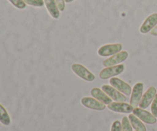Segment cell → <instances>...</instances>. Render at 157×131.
I'll use <instances>...</instances> for the list:
<instances>
[{
	"instance_id": "cell-1",
	"label": "cell",
	"mask_w": 157,
	"mask_h": 131,
	"mask_svg": "<svg viewBox=\"0 0 157 131\" xmlns=\"http://www.w3.org/2000/svg\"><path fill=\"white\" fill-rule=\"evenodd\" d=\"M71 70L77 76L84 81L91 82L95 80V75L82 64H78V63L73 64L71 66Z\"/></svg>"
},
{
	"instance_id": "cell-2",
	"label": "cell",
	"mask_w": 157,
	"mask_h": 131,
	"mask_svg": "<svg viewBox=\"0 0 157 131\" xmlns=\"http://www.w3.org/2000/svg\"><path fill=\"white\" fill-rule=\"evenodd\" d=\"M125 67L123 64H117V65L110 66V67H106L100 72V78L103 80L109 79V78H113L117 75H121L124 71Z\"/></svg>"
},
{
	"instance_id": "cell-3",
	"label": "cell",
	"mask_w": 157,
	"mask_h": 131,
	"mask_svg": "<svg viewBox=\"0 0 157 131\" xmlns=\"http://www.w3.org/2000/svg\"><path fill=\"white\" fill-rule=\"evenodd\" d=\"M122 50V44L120 43L115 44H107L100 48L98 51V53L101 57L113 56L115 54L121 52Z\"/></svg>"
},
{
	"instance_id": "cell-4",
	"label": "cell",
	"mask_w": 157,
	"mask_h": 131,
	"mask_svg": "<svg viewBox=\"0 0 157 131\" xmlns=\"http://www.w3.org/2000/svg\"><path fill=\"white\" fill-rule=\"evenodd\" d=\"M143 91H144V84L141 82L136 83L132 90L130 101V104L133 108H136L137 106H139L143 97Z\"/></svg>"
},
{
	"instance_id": "cell-5",
	"label": "cell",
	"mask_w": 157,
	"mask_h": 131,
	"mask_svg": "<svg viewBox=\"0 0 157 131\" xmlns=\"http://www.w3.org/2000/svg\"><path fill=\"white\" fill-rule=\"evenodd\" d=\"M133 114L135 116L137 117L143 122L148 124H154L156 123V118L153 115V114L150 113L145 109H142L140 107H136L133 109Z\"/></svg>"
},
{
	"instance_id": "cell-6",
	"label": "cell",
	"mask_w": 157,
	"mask_h": 131,
	"mask_svg": "<svg viewBox=\"0 0 157 131\" xmlns=\"http://www.w3.org/2000/svg\"><path fill=\"white\" fill-rule=\"evenodd\" d=\"M128 52L126 51H121V52H118V53L115 54L113 56L110 57L109 58L106 59L104 61L103 64L104 67H110V66H114L117 65V64H121L124 62V61L127 60L128 58Z\"/></svg>"
},
{
	"instance_id": "cell-7",
	"label": "cell",
	"mask_w": 157,
	"mask_h": 131,
	"mask_svg": "<svg viewBox=\"0 0 157 131\" xmlns=\"http://www.w3.org/2000/svg\"><path fill=\"white\" fill-rule=\"evenodd\" d=\"M110 84L112 87L116 88L117 90L119 91L122 94L125 95H130L131 94L132 88L130 87V84L126 83L123 80L120 79V78L113 77L110 79Z\"/></svg>"
},
{
	"instance_id": "cell-8",
	"label": "cell",
	"mask_w": 157,
	"mask_h": 131,
	"mask_svg": "<svg viewBox=\"0 0 157 131\" xmlns=\"http://www.w3.org/2000/svg\"><path fill=\"white\" fill-rule=\"evenodd\" d=\"M102 90L111 98L113 101H116V102H125L127 101V98L124 94L120 92L119 91L117 90L113 87L110 85H103Z\"/></svg>"
},
{
	"instance_id": "cell-9",
	"label": "cell",
	"mask_w": 157,
	"mask_h": 131,
	"mask_svg": "<svg viewBox=\"0 0 157 131\" xmlns=\"http://www.w3.org/2000/svg\"><path fill=\"white\" fill-rule=\"evenodd\" d=\"M107 108L116 113L121 114H130L133 112V107L130 104L125 102H112L107 105Z\"/></svg>"
},
{
	"instance_id": "cell-10",
	"label": "cell",
	"mask_w": 157,
	"mask_h": 131,
	"mask_svg": "<svg viewBox=\"0 0 157 131\" xmlns=\"http://www.w3.org/2000/svg\"><path fill=\"white\" fill-rule=\"evenodd\" d=\"M156 94V87H153V86L149 87L148 90L144 94L142 98H141V101L139 104L140 107L142 109H147L152 104Z\"/></svg>"
},
{
	"instance_id": "cell-11",
	"label": "cell",
	"mask_w": 157,
	"mask_h": 131,
	"mask_svg": "<svg viewBox=\"0 0 157 131\" xmlns=\"http://www.w3.org/2000/svg\"><path fill=\"white\" fill-rule=\"evenodd\" d=\"M81 104L87 108L95 110H104L106 108V104H103L94 98H90V97L83 98L81 99Z\"/></svg>"
},
{
	"instance_id": "cell-12",
	"label": "cell",
	"mask_w": 157,
	"mask_h": 131,
	"mask_svg": "<svg viewBox=\"0 0 157 131\" xmlns=\"http://www.w3.org/2000/svg\"><path fill=\"white\" fill-rule=\"evenodd\" d=\"M157 25V13H153L152 15H149L144 23L141 25L140 31L141 33L147 34L148 32H151L152 29L154 27H156Z\"/></svg>"
},
{
	"instance_id": "cell-13",
	"label": "cell",
	"mask_w": 157,
	"mask_h": 131,
	"mask_svg": "<svg viewBox=\"0 0 157 131\" xmlns=\"http://www.w3.org/2000/svg\"><path fill=\"white\" fill-rule=\"evenodd\" d=\"M90 94H91L93 98L98 100V101H101V103H103L104 104H107L108 105L110 103H112V101H113L102 89H100L98 87H94L90 91Z\"/></svg>"
},
{
	"instance_id": "cell-14",
	"label": "cell",
	"mask_w": 157,
	"mask_h": 131,
	"mask_svg": "<svg viewBox=\"0 0 157 131\" xmlns=\"http://www.w3.org/2000/svg\"><path fill=\"white\" fill-rule=\"evenodd\" d=\"M47 10L52 18H58L60 16V10L58 9L55 0H44Z\"/></svg>"
},
{
	"instance_id": "cell-15",
	"label": "cell",
	"mask_w": 157,
	"mask_h": 131,
	"mask_svg": "<svg viewBox=\"0 0 157 131\" xmlns=\"http://www.w3.org/2000/svg\"><path fill=\"white\" fill-rule=\"evenodd\" d=\"M129 121H130V124H131L132 127L135 129L136 131H147L145 125L142 121L139 119L136 116H135L133 114H130L128 116Z\"/></svg>"
},
{
	"instance_id": "cell-16",
	"label": "cell",
	"mask_w": 157,
	"mask_h": 131,
	"mask_svg": "<svg viewBox=\"0 0 157 131\" xmlns=\"http://www.w3.org/2000/svg\"><path fill=\"white\" fill-rule=\"evenodd\" d=\"M0 123L5 126H9L11 124V118L6 109L0 104Z\"/></svg>"
},
{
	"instance_id": "cell-17",
	"label": "cell",
	"mask_w": 157,
	"mask_h": 131,
	"mask_svg": "<svg viewBox=\"0 0 157 131\" xmlns=\"http://www.w3.org/2000/svg\"><path fill=\"white\" fill-rule=\"evenodd\" d=\"M121 127H122V131H133L132 125L127 117H124L122 118Z\"/></svg>"
},
{
	"instance_id": "cell-18",
	"label": "cell",
	"mask_w": 157,
	"mask_h": 131,
	"mask_svg": "<svg viewBox=\"0 0 157 131\" xmlns=\"http://www.w3.org/2000/svg\"><path fill=\"white\" fill-rule=\"evenodd\" d=\"M26 4L35 7H42L44 5V0H23Z\"/></svg>"
},
{
	"instance_id": "cell-19",
	"label": "cell",
	"mask_w": 157,
	"mask_h": 131,
	"mask_svg": "<svg viewBox=\"0 0 157 131\" xmlns=\"http://www.w3.org/2000/svg\"><path fill=\"white\" fill-rule=\"evenodd\" d=\"M9 1L17 9H23L26 8V3L23 0H9Z\"/></svg>"
},
{
	"instance_id": "cell-20",
	"label": "cell",
	"mask_w": 157,
	"mask_h": 131,
	"mask_svg": "<svg viewBox=\"0 0 157 131\" xmlns=\"http://www.w3.org/2000/svg\"><path fill=\"white\" fill-rule=\"evenodd\" d=\"M151 112L154 117L157 118V94L151 104Z\"/></svg>"
},
{
	"instance_id": "cell-21",
	"label": "cell",
	"mask_w": 157,
	"mask_h": 131,
	"mask_svg": "<svg viewBox=\"0 0 157 131\" xmlns=\"http://www.w3.org/2000/svg\"><path fill=\"white\" fill-rule=\"evenodd\" d=\"M111 131H122L121 122L119 121H115L111 126Z\"/></svg>"
},
{
	"instance_id": "cell-22",
	"label": "cell",
	"mask_w": 157,
	"mask_h": 131,
	"mask_svg": "<svg viewBox=\"0 0 157 131\" xmlns=\"http://www.w3.org/2000/svg\"><path fill=\"white\" fill-rule=\"evenodd\" d=\"M55 2H56L58 9L61 12H63L65 9V0H55Z\"/></svg>"
},
{
	"instance_id": "cell-23",
	"label": "cell",
	"mask_w": 157,
	"mask_h": 131,
	"mask_svg": "<svg viewBox=\"0 0 157 131\" xmlns=\"http://www.w3.org/2000/svg\"><path fill=\"white\" fill-rule=\"evenodd\" d=\"M150 34L152 35H154V36H157V25L152 29L151 32H150Z\"/></svg>"
},
{
	"instance_id": "cell-24",
	"label": "cell",
	"mask_w": 157,
	"mask_h": 131,
	"mask_svg": "<svg viewBox=\"0 0 157 131\" xmlns=\"http://www.w3.org/2000/svg\"><path fill=\"white\" fill-rule=\"evenodd\" d=\"M73 1H75V0H65V2L70 3V2H73Z\"/></svg>"
}]
</instances>
